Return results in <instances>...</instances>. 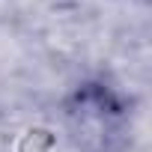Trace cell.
<instances>
[{"label":"cell","instance_id":"6da1fadb","mask_svg":"<svg viewBox=\"0 0 152 152\" xmlns=\"http://www.w3.org/2000/svg\"><path fill=\"white\" fill-rule=\"evenodd\" d=\"M60 122L78 152H128L134 143V99L102 75L81 78L60 99Z\"/></svg>","mask_w":152,"mask_h":152}]
</instances>
